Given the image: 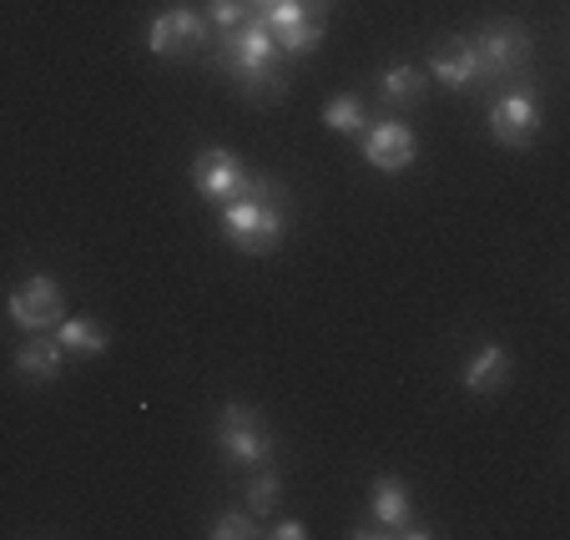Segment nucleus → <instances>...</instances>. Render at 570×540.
Here are the masks:
<instances>
[{"label": "nucleus", "instance_id": "7ed1b4c3", "mask_svg": "<svg viewBox=\"0 0 570 540\" xmlns=\"http://www.w3.org/2000/svg\"><path fill=\"white\" fill-rule=\"evenodd\" d=\"M217 450H223L227 465L258 470V465H268V460H273L278 440H273V430L263 424V414L253 410V404L227 400L223 404V420H217Z\"/></svg>", "mask_w": 570, "mask_h": 540}, {"label": "nucleus", "instance_id": "f3484780", "mask_svg": "<svg viewBox=\"0 0 570 540\" xmlns=\"http://www.w3.org/2000/svg\"><path fill=\"white\" fill-rule=\"evenodd\" d=\"M273 41H278V51H283V56H313V51H318V41H323V21H318V11H308L303 21L283 26V31H273Z\"/></svg>", "mask_w": 570, "mask_h": 540}, {"label": "nucleus", "instance_id": "dca6fc26", "mask_svg": "<svg viewBox=\"0 0 570 540\" xmlns=\"http://www.w3.org/2000/svg\"><path fill=\"white\" fill-rule=\"evenodd\" d=\"M323 121H328V131H338V137H364L368 111H364V101H358L354 91H344V97L323 101Z\"/></svg>", "mask_w": 570, "mask_h": 540}, {"label": "nucleus", "instance_id": "f257e3e1", "mask_svg": "<svg viewBox=\"0 0 570 540\" xmlns=\"http://www.w3.org/2000/svg\"><path fill=\"white\" fill-rule=\"evenodd\" d=\"M278 203H288V197H283L278 187L268 183V177H253L248 173V187H243V197H233V203L217 207V213H223L227 243H233L237 253H253V258L273 253L283 243V227H288V217H283Z\"/></svg>", "mask_w": 570, "mask_h": 540}, {"label": "nucleus", "instance_id": "412c9836", "mask_svg": "<svg viewBox=\"0 0 570 540\" xmlns=\"http://www.w3.org/2000/svg\"><path fill=\"white\" fill-rule=\"evenodd\" d=\"M268 536H273V540H303V536H308V526H303V520H278Z\"/></svg>", "mask_w": 570, "mask_h": 540}, {"label": "nucleus", "instance_id": "423d86ee", "mask_svg": "<svg viewBox=\"0 0 570 540\" xmlns=\"http://www.w3.org/2000/svg\"><path fill=\"white\" fill-rule=\"evenodd\" d=\"M6 314H11V324L21 328V334H51V328L66 318L61 288H56L51 273H36V278L21 283V288H11V298H6Z\"/></svg>", "mask_w": 570, "mask_h": 540}, {"label": "nucleus", "instance_id": "0eeeda50", "mask_svg": "<svg viewBox=\"0 0 570 540\" xmlns=\"http://www.w3.org/2000/svg\"><path fill=\"white\" fill-rule=\"evenodd\" d=\"M540 127H546V117H540V101L530 97V91H505V97L490 107V137L500 141V147H535L540 141Z\"/></svg>", "mask_w": 570, "mask_h": 540}, {"label": "nucleus", "instance_id": "1a4fd4ad", "mask_svg": "<svg viewBox=\"0 0 570 540\" xmlns=\"http://www.w3.org/2000/svg\"><path fill=\"white\" fill-rule=\"evenodd\" d=\"M193 187L197 197H207V203H233V197H243V187H248V167L237 163L227 147H203L193 157Z\"/></svg>", "mask_w": 570, "mask_h": 540}, {"label": "nucleus", "instance_id": "20e7f679", "mask_svg": "<svg viewBox=\"0 0 570 540\" xmlns=\"http://www.w3.org/2000/svg\"><path fill=\"white\" fill-rule=\"evenodd\" d=\"M470 41L480 56V76H490V81H520L530 71V56H535V41L520 21H490Z\"/></svg>", "mask_w": 570, "mask_h": 540}, {"label": "nucleus", "instance_id": "4be33fe9", "mask_svg": "<svg viewBox=\"0 0 570 540\" xmlns=\"http://www.w3.org/2000/svg\"><path fill=\"white\" fill-rule=\"evenodd\" d=\"M303 6H313V11H318V6H334V0H303Z\"/></svg>", "mask_w": 570, "mask_h": 540}, {"label": "nucleus", "instance_id": "9b49d317", "mask_svg": "<svg viewBox=\"0 0 570 540\" xmlns=\"http://www.w3.org/2000/svg\"><path fill=\"white\" fill-rule=\"evenodd\" d=\"M430 76L444 81L450 91H474L484 81L480 76V56H474V41L470 36H450L430 51Z\"/></svg>", "mask_w": 570, "mask_h": 540}, {"label": "nucleus", "instance_id": "2eb2a0df", "mask_svg": "<svg viewBox=\"0 0 570 540\" xmlns=\"http://www.w3.org/2000/svg\"><path fill=\"white\" fill-rule=\"evenodd\" d=\"M51 334H56V344H61L66 354H76V359H101L111 348L107 324H97V318H61Z\"/></svg>", "mask_w": 570, "mask_h": 540}, {"label": "nucleus", "instance_id": "6e6552de", "mask_svg": "<svg viewBox=\"0 0 570 540\" xmlns=\"http://www.w3.org/2000/svg\"><path fill=\"white\" fill-rule=\"evenodd\" d=\"M368 520H374V536H430L424 526H414V500L410 485L399 475H379L368 490Z\"/></svg>", "mask_w": 570, "mask_h": 540}, {"label": "nucleus", "instance_id": "ddd939ff", "mask_svg": "<svg viewBox=\"0 0 570 540\" xmlns=\"http://www.w3.org/2000/svg\"><path fill=\"white\" fill-rule=\"evenodd\" d=\"M464 390L480 394V400H490V394H500L510 384V354L500 344H480L470 359H464Z\"/></svg>", "mask_w": 570, "mask_h": 540}, {"label": "nucleus", "instance_id": "9d476101", "mask_svg": "<svg viewBox=\"0 0 570 540\" xmlns=\"http://www.w3.org/2000/svg\"><path fill=\"white\" fill-rule=\"evenodd\" d=\"M420 157V137L404 121H374L364 127V163L379 173H410Z\"/></svg>", "mask_w": 570, "mask_h": 540}, {"label": "nucleus", "instance_id": "a211bd4d", "mask_svg": "<svg viewBox=\"0 0 570 540\" xmlns=\"http://www.w3.org/2000/svg\"><path fill=\"white\" fill-rule=\"evenodd\" d=\"M278 495H283V480L273 475V470H258V475L243 485V505H248L253 520H268L273 510H278Z\"/></svg>", "mask_w": 570, "mask_h": 540}, {"label": "nucleus", "instance_id": "4468645a", "mask_svg": "<svg viewBox=\"0 0 570 540\" xmlns=\"http://www.w3.org/2000/svg\"><path fill=\"white\" fill-rule=\"evenodd\" d=\"M430 97V71H420L414 61H399L379 76V101L389 111H404V107H420Z\"/></svg>", "mask_w": 570, "mask_h": 540}, {"label": "nucleus", "instance_id": "aec40b11", "mask_svg": "<svg viewBox=\"0 0 570 540\" xmlns=\"http://www.w3.org/2000/svg\"><path fill=\"white\" fill-rule=\"evenodd\" d=\"M253 516H248V505H237V510H223L217 516V526H213V540H248L253 536Z\"/></svg>", "mask_w": 570, "mask_h": 540}, {"label": "nucleus", "instance_id": "39448f33", "mask_svg": "<svg viewBox=\"0 0 570 540\" xmlns=\"http://www.w3.org/2000/svg\"><path fill=\"white\" fill-rule=\"evenodd\" d=\"M203 46H207V16L193 11V6H173V11H161L147 26V51L157 61H187Z\"/></svg>", "mask_w": 570, "mask_h": 540}, {"label": "nucleus", "instance_id": "6ab92c4d", "mask_svg": "<svg viewBox=\"0 0 570 540\" xmlns=\"http://www.w3.org/2000/svg\"><path fill=\"white\" fill-rule=\"evenodd\" d=\"M207 21L217 26V36H227L243 21H253V11H248V0H207Z\"/></svg>", "mask_w": 570, "mask_h": 540}, {"label": "nucleus", "instance_id": "f8f14e48", "mask_svg": "<svg viewBox=\"0 0 570 540\" xmlns=\"http://www.w3.org/2000/svg\"><path fill=\"white\" fill-rule=\"evenodd\" d=\"M66 369V348L56 344V334H26V344L16 348V379L21 384H56Z\"/></svg>", "mask_w": 570, "mask_h": 540}, {"label": "nucleus", "instance_id": "f03ea898", "mask_svg": "<svg viewBox=\"0 0 570 540\" xmlns=\"http://www.w3.org/2000/svg\"><path fill=\"white\" fill-rule=\"evenodd\" d=\"M217 66H223L248 97H278V91L288 87V81H283V51L263 21H243L237 31H227L223 41H217Z\"/></svg>", "mask_w": 570, "mask_h": 540}]
</instances>
